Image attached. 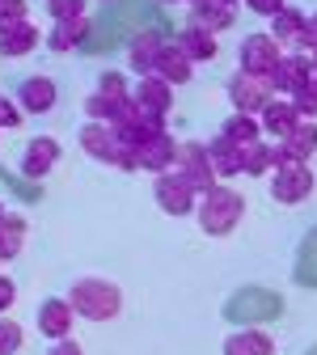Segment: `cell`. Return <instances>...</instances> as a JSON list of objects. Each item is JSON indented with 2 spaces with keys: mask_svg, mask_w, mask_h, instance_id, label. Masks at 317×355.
Returning a JSON list of instances; mask_svg holds the SVG:
<instances>
[{
  "mask_svg": "<svg viewBox=\"0 0 317 355\" xmlns=\"http://www.w3.org/2000/svg\"><path fill=\"white\" fill-rule=\"evenodd\" d=\"M64 300L72 304V313L85 318V322H114V318L123 313V292H119V284H110V279H102V275L76 279Z\"/></svg>",
  "mask_w": 317,
  "mask_h": 355,
  "instance_id": "cell-1",
  "label": "cell"
},
{
  "mask_svg": "<svg viewBox=\"0 0 317 355\" xmlns=\"http://www.w3.org/2000/svg\"><path fill=\"white\" fill-rule=\"evenodd\" d=\"M195 216H199V229L207 237H229L237 225H241V216H246V199L229 187V182H220L216 191H207L199 203H195Z\"/></svg>",
  "mask_w": 317,
  "mask_h": 355,
  "instance_id": "cell-2",
  "label": "cell"
},
{
  "mask_svg": "<svg viewBox=\"0 0 317 355\" xmlns=\"http://www.w3.org/2000/svg\"><path fill=\"white\" fill-rule=\"evenodd\" d=\"M173 169L191 182L195 195H207V191L220 187L216 173H212V161H207V140H187V144H178V165H173Z\"/></svg>",
  "mask_w": 317,
  "mask_h": 355,
  "instance_id": "cell-3",
  "label": "cell"
},
{
  "mask_svg": "<svg viewBox=\"0 0 317 355\" xmlns=\"http://www.w3.org/2000/svg\"><path fill=\"white\" fill-rule=\"evenodd\" d=\"M280 55H284L280 42L271 38V34H258V30H254V34L241 38V47H237V64H241L237 72H250V76H262V80H266L271 72H275Z\"/></svg>",
  "mask_w": 317,
  "mask_h": 355,
  "instance_id": "cell-4",
  "label": "cell"
},
{
  "mask_svg": "<svg viewBox=\"0 0 317 355\" xmlns=\"http://www.w3.org/2000/svg\"><path fill=\"white\" fill-rule=\"evenodd\" d=\"M224 94H229V102H233V114H254V119H258V110L271 98H275L271 85L262 76H250V72H233L229 85H224Z\"/></svg>",
  "mask_w": 317,
  "mask_h": 355,
  "instance_id": "cell-5",
  "label": "cell"
},
{
  "mask_svg": "<svg viewBox=\"0 0 317 355\" xmlns=\"http://www.w3.org/2000/svg\"><path fill=\"white\" fill-rule=\"evenodd\" d=\"M317 187V178L309 165H280L275 173H271V195H275V203L292 207V203H305Z\"/></svg>",
  "mask_w": 317,
  "mask_h": 355,
  "instance_id": "cell-6",
  "label": "cell"
},
{
  "mask_svg": "<svg viewBox=\"0 0 317 355\" xmlns=\"http://www.w3.org/2000/svg\"><path fill=\"white\" fill-rule=\"evenodd\" d=\"M153 195H157V207H161V211H169V216H191V211H195V203H199V195L191 191V182H187V178L178 173V169L157 173Z\"/></svg>",
  "mask_w": 317,
  "mask_h": 355,
  "instance_id": "cell-7",
  "label": "cell"
},
{
  "mask_svg": "<svg viewBox=\"0 0 317 355\" xmlns=\"http://www.w3.org/2000/svg\"><path fill=\"white\" fill-rule=\"evenodd\" d=\"M305 80H313V68H309V55H300V51H284L280 64H275V72L266 76V85H271V94H275V98H292Z\"/></svg>",
  "mask_w": 317,
  "mask_h": 355,
  "instance_id": "cell-8",
  "label": "cell"
},
{
  "mask_svg": "<svg viewBox=\"0 0 317 355\" xmlns=\"http://www.w3.org/2000/svg\"><path fill=\"white\" fill-rule=\"evenodd\" d=\"M131 102L140 106V114H157V119H165L169 106H173V89H169L161 76H140V80L131 85Z\"/></svg>",
  "mask_w": 317,
  "mask_h": 355,
  "instance_id": "cell-9",
  "label": "cell"
},
{
  "mask_svg": "<svg viewBox=\"0 0 317 355\" xmlns=\"http://www.w3.org/2000/svg\"><path fill=\"white\" fill-rule=\"evenodd\" d=\"M55 102H60V89L51 76H26L17 89V110H26V114H47V110H55Z\"/></svg>",
  "mask_w": 317,
  "mask_h": 355,
  "instance_id": "cell-10",
  "label": "cell"
},
{
  "mask_svg": "<svg viewBox=\"0 0 317 355\" xmlns=\"http://www.w3.org/2000/svg\"><path fill=\"white\" fill-rule=\"evenodd\" d=\"M60 157H64V148H60L55 136H34V140L26 144V153H22V173H26V178H47Z\"/></svg>",
  "mask_w": 317,
  "mask_h": 355,
  "instance_id": "cell-11",
  "label": "cell"
},
{
  "mask_svg": "<svg viewBox=\"0 0 317 355\" xmlns=\"http://www.w3.org/2000/svg\"><path fill=\"white\" fill-rule=\"evenodd\" d=\"M72 322H76V313H72V304L64 296H51V300L38 304V330H42V338H51V343L68 338Z\"/></svg>",
  "mask_w": 317,
  "mask_h": 355,
  "instance_id": "cell-12",
  "label": "cell"
},
{
  "mask_svg": "<svg viewBox=\"0 0 317 355\" xmlns=\"http://www.w3.org/2000/svg\"><path fill=\"white\" fill-rule=\"evenodd\" d=\"M135 161H140V169H148V173H169L178 165V140L169 131H161V136H153V140H144L135 148Z\"/></svg>",
  "mask_w": 317,
  "mask_h": 355,
  "instance_id": "cell-13",
  "label": "cell"
},
{
  "mask_svg": "<svg viewBox=\"0 0 317 355\" xmlns=\"http://www.w3.org/2000/svg\"><path fill=\"white\" fill-rule=\"evenodd\" d=\"M313 153H317V123L300 119L288 136L280 140V157H284V165H309Z\"/></svg>",
  "mask_w": 317,
  "mask_h": 355,
  "instance_id": "cell-14",
  "label": "cell"
},
{
  "mask_svg": "<svg viewBox=\"0 0 317 355\" xmlns=\"http://www.w3.org/2000/svg\"><path fill=\"white\" fill-rule=\"evenodd\" d=\"M296 123H300V114H296L292 98H271V102L258 110V127H262V136H271V140H284Z\"/></svg>",
  "mask_w": 317,
  "mask_h": 355,
  "instance_id": "cell-15",
  "label": "cell"
},
{
  "mask_svg": "<svg viewBox=\"0 0 317 355\" xmlns=\"http://www.w3.org/2000/svg\"><path fill=\"white\" fill-rule=\"evenodd\" d=\"M173 42H178V51H182L191 64H212V60L220 55L216 34H207V30H199V26H182Z\"/></svg>",
  "mask_w": 317,
  "mask_h": 355,
  "instance_id": "cell-16",
  "label": "cell"
},
{
  "mask_svg": "<svg viewBox=\"0 0 317 355\" xmlns=\"http://www.w3.org/2000/svg\"><path fill=\"white\" fill-rule=\"evenodd\" d=\"M207 161H212V173H216V182H229V178H237V173H241L246 148L229 144L224 136H212V140H207Z\"/></svg>",
  "mask_w": 317,
  "mask_h": 355,
  "instance_id": "cell-17",
  "label": "cell"
},
{
  "mask_svg": "<svg viewBox=\"0 0 317 355\" xmlns=\"http://www.w3.org/2000/svg\"><path fill=\"white\" fill-rule=\"evenodd\" d=\"M161 47H165V38H161L157 30H140V34H135V38L127 42V64H131L135 72H140V76H153Z\"/></svg>",
  "mask_w": 317,
  "mask_h": 355,
  "instance_id": "cell-18",
  "label": "cell"
},
{
  "mask_svg": "<svg viewBox=\"0 0 317 355\" xmlns=\"http://www.w3.org/2000/svg\"><path fill=\"white\" fill-rule=\"evenodd\" d=\"M237 21V5H220V0H203V5H191V21L187 26H199L207 34H224L233 30Z\"/></svg>",
  "mask_w": 317,
  "mask_h": 355,
  "instance_id": "cell-19",
  "label": "cell"
},
{
  "mask_svg": "<svg viewBox=\"0 0 317 355\" xmlns=\"http://www.w3.org/2000/svg\"><path fill=\"white\" fill-rule=\"evenodd\" d=\"M191 72H195V64L178 51V42H165L161 47V55H157V68H153V76H161L169 89H178V85H187L191 80Z\"/></svg>",
  "mask_w": 317,
  "mask_h": 355,
  "instance_id": "cell-20",
  "label": "cell"
},
{
  "mask_svg": "<svg viewBox=\"0 0 317 355\" xmlns=\"http://www.w3.org/2000/svg\"><path fill=\"white\" fill-rule=\"evenodd\" d=\"M305 17H309V13H300V9H288V5H284L275 17H271V30H266V34L280 42V51H296V47H300Z\"/></svg>",
  "mask_w": 317,
  "mask_h": 355,
  "instance_id": "cell-21",
  "label": "cell"
},
{
  "mask_svg": "<svg viewBox=\"0 0 317 355\" xmlns=\"http://www.w3.org/2000/svg\"><path fill=\"white\" fill-rule=\"evenodd\" d=\"M80 148L94 161H102V165H114V157H119V140L110 136L106 123H85L80 127Z\"/></svg>",
  "mask_w": 317,
  "mask_h": 355,
  "instance_id": "cell-22",
  "label": "cell"
},
{
  "mask_svg": "<svg viewBox=\"0 0 317 355\" xmlns=\"http://www.w3.org/2000/svg\"><path fill=\"white\" fill-rule=\"evenodd\" d=\"M22 245H26V216L22 211H5L0 216V262L22 258Z\"/></svg>",
  "mask_w": 317,
  "mask_h": 355,
  "instance_id": "cell-23",
  "label": "cell"
},
{
  "mask_svg": "<svg viewBox=\"0 0 317 355\" xmlns=\"http://www.w3.org/2000/svg\"><path fill=\"white\" fill-rule=\"evenodd\" d=\"M85 38H89V17H76V21H60V26H51L47 47H51L55 55H72Z\"/></svg>",
  "mask_w": 317,
  "mask_h": 355,
  "instance_id": "cell-24",
  "label": "cell"
},
{
  "mask_svg": "<svg viewBox=\"0 0 317 355\" xmlns=\"http://www.w3.org/2000/svg\"><path fill=\"white\" fill-rule=\"evenodd\" d=\"M224 355H275V338L266 330H237L224 338Z\"/></svg>",
  "mask_w": 317,
  "mask_h": 355,
  "instance_id": "cell-25",
  "label": "cell"
},
{
  "mask_svg": "<svg viewBox=\"0 0 317 355\" xmlns=\"http://www.w3.org/2000/svg\"><path fill=\"white\" fill-rule=\"evenodd\" d=\"M280 165H284V157H280V144H266V140H258V144H250V148H246L241 173H250V178H262V173H275Z\"/></svg>",
  "mask_w": 317,
  "mask_h": 355,
  "instance_id": "cell-26",
  "label": "cell"
},
{
  "mask_svg": "<svg viewBox=\"0 0 317 355\" xmlns=\"http://www.w3.org/2000/svg\"><path fill=\"white\" fill-rule=\"evenodd\" d=\"M220 136L229 140V144H237V148H250V144L262 140V127H258L254 114H229V119H224V127H220Z\"/></svg>",
  "mask_w": 317,
  "mask_h": 355,
  "instance_id": "cell-27",
  "label": "cell"
},
{
  "mask_svg": "<svg viewBox=\"0 0 317 355\" xmlns=\"http://www.w3.org/2000/svg\"><path fill=\"white\" fill-rule=\"evenodd\" d=\"M34 47H38V30H34V21L17 26V30H9V34H0V55H5V60H22V55H30Z\"/></svg>",
  "mask_w": 317,
  "mask_h": 355,
  "instance_id": "cell-28",
  "label": "cell"
},
{
  "mask_svg": "<svg viewBox=\"0 0 317 355\" xmlns=\"http://www.w3.org/2000/svg\"><path fill=\"white\" fill-rule=\"evenodd\" d=\"M30 21V5L26 0H0V34H9L17 26Z\"/></svg>",
  "mask_w": 317,
  "mask_h": 355,
  "instance_id": "cell-29",
  "label": "cell"
},
{
  "mask_svg": "<svg viewBox=\"0 0 317 355\" xmlns=\"http://www.w3.org/2000/svg\"><path fill=\"white\" fill-rule=\"evenodd\" d=\"M85 114H89V123H110V119L119 114V102H114V98H106V94H98V89H94V94L85 98Z\"/></svg>",
  "mask_w": 317,
  "mask_h": 355,
  "instance_id": "cell-30",
  "label": "cell"
},
{
  "mask_svg": "<svg viewBox=\"0 0 317 355\" xmlns=\"http://www.w3.org/2000/svg\"><path fill=\"white\" fill-rule=\"evenodd\" d=\"M89 13V0H47V17L60 26V21H76Z\"/></svg>",
  "mask_w": 317,
  "mask_h": 355,
  "instance_id": "cell-31",
  "label": "cell"
},
{
  "mask_svg": "<svg viewBox=\"0 0 317 355\" xmlns=\"http://www.w3.org/2000/svg\"><path fill=\"white\" fill-rule=\"evenodd\" d=\"M22 343H26V330H22V322H13V318H0V355H17V351H22Z\"/></svg>",
  "mask_w": 317,
  "mask_h": 355,
  "instance_id": "cell-32",
  "label": "cell"
},
{
  "mask_svg": "<svg viewBox=\"0 0 317 355\" xmlns=\"http://www.w3.org/2000/svg\"><path fill=\"white\" fill-rule=\"evenodd\" d=\"M98 94H106V98H114V102H123V98H131V85L123 80V72H114V68H106V72L98 76Z\"/></svg>",
  "mask_w": 317,
  "mask_h": 355,
  "instance_id": "cell-33",
  "label": "cell"
},
{
  "mask_svg": "<svg viewBox=\"0 0 317 355\" xmlns=\"http://www.w3.org/2000/svg\"><path fill=\"white\" fill-rule=\"evenodd\" d=\"M292 106L300 119H317V80H305L296 94H292Z\"/></svg>",
  "mask_w": 317,
  "mask_h": 355,
  "instance_id": "cell-34",
  "label": "cell"
},
{
  "mask_svg": "<svg viewBox=\"0 0 317 355\" xmlns=\"http://www.w3.org/2000/svg\"><path fill=\"white\" fill-rule=\"evenodd\" d=\"M300 55H313L317 51V13H309L305 17V34H300V47H296Z\"/></svg>",
  "mask_w": 317,
  "mask_h": 355,
  "instance_id": "cell-35",
  "label": "cell"
},
{
  "mask_svg": "<svg viewBox=\"0 0 317 355\" xmlns=\"http://www.w3.org/2000/svg\"><path fill=\"white\" fill-rule=\"evenodd\" d=\"M5 127H22V110H17L13 98L0 94V131H5Z\"/></svg>",
  "mask_w": 317,
  "mask_h": 355,
  "instance_id": "cell-36",
  "label": "cell"
},
{
  "mask_svg": "<svg viewBox=\"0 0 317 355\" xmlns=\"http://www.w3.org/2000/svg\"><path fill=\"white\" fill-rule=\"evenodd\" d=\"M284 5H288V0H246V9L258 13V17H275Z\"/></svg>",
  "mask_w": 317,
  "mask_h": 355,
  "instance_id": "cell-37",
  "label": "cell"
},
{
  "mask_svg": "<svg viewBox=\"0 0 317 355\" xmlns=\"http://www.w3.org/2000/svg\"><path fill=\"white\" fill-rule=\"evenodd\" d=\"M13 300H17V284H13L9 275H0V313H9Z\"/></svg>",
  "mask_w": 317,
  "mask_h": 355,
  "instance_id": "cell-38",
  "label": "cell"
},
{
  "mask_svg": "<svg viewBox=\"0 0 317 355\" xmlns=\"http://www.w3.org/2000/svg\"><path fill=\"white\" fill-rule=\"evenodd\" d=\"M47 355H85V351H80V343L60 338V343H51V347H47Z\"/></svg>",
  "mask_w": 317,
  "mask_h": 355,
  "instance_id": "cell-39",
  "label": "cell"
},
{
  "mask_svg": "<svg viewBox=\"0 0 317 355\" xmlns=\"http://www.w3.org/2000/svg\"><path fill=\"white\" fill-rule=\"evenodd\" d=\"M309 68H313V80H317V51L309 55Z\"/></svg>",
  "mask_w": 317,
  "mask_h": 355,
  "instance_id": "cell-40",
  "label": "cell"
},
{
  "mask_svg": "<svg viewBox=\"0 0 317 355\" xmlns=\"http://www.w3.org/2000/svg\"><path fill=\"white\" fill-rule=\"evenodd\" d=\"M191 5H203V0H191ZM220 5H237V0H220Z\"/></svg>",
  "mask_w": 317,
  "mask_h": 355,
  "instance_id": "cell-41",
  "label": "cell"
},
{
  "mask_svg": "<svg viewBox=\"0 0 317 355\" xmlns=\"http://www.w3.org/2000/svg\"><path fill=\"white\" fill-rule=\"evenodd\" d=\"M0 216H5V203H0Z\"/></svg>",
  "mask_w": 317,
  "mask_h": 355,
  "instance_id": "cell-42",
  "label": "cell"
},
{
  "mask_svg": "<svg viewBox=\"0 0 317 355\" xmlns=\"http://www.w3.org/2000/svg\"><path fill=\"white\" fill-rule=\"evenodd\" d=\"M161 5H173V0H161Z\"/></svg>",
  "mask_w": 317,
  "mask_h": 355,
  "instance_id": "cell-43",
  "label": "cell"
}]
</instances>
